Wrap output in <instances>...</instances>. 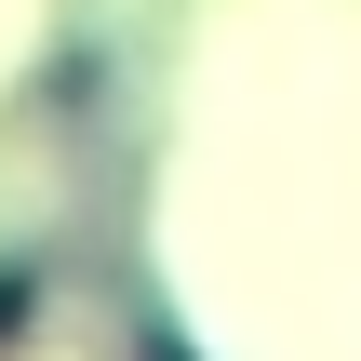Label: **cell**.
I'll return each instance as SVG.
<instances>
[]
</instances>
